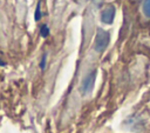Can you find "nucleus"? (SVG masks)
<instances>
[{
    "label": "nucleus",
    "mask_w": 150,
    "mask_h": 133,
    "mask_svg": "<svg viewBox=\"0 0 150 133\" xmlns=\"http://www.w3.org/2000/svg\"><path fill=\"white\" fill-rule=\"evenodd\" d=\"M93 81H94V74H90V75L83 81V91H84V92H87V91H89V89L91 88Z\"/></svg>",
    "instance_id": "obj_1"
},
{
    "label": "nucleus",
    "mask_w": 150,
    "mask_h": 133,
    "mask_svg": "<svg viewBox=\"0 0 150 133\" xmlns=\"http://www.w3.org/2000/svg\"><path fill=\"white\" fill-rule=\"evenodd\" d=\"M41 15H40V2L38 4V7H36V11H35V20H40Z\"/></svg>",
    "instance_id": "obj_4"
},
{
    "label": "nucleus",
    "mask_w": 150,
    "mask_h": 133,
    "mask_svg": "<svg viewBox=\"0 0 150 133\" xmlns=\"http://www.w3.org/2000/svg\"><path fill=\"white\" fill-rule=\"evenodd\" d=\"M45 60H46V55H43V58H42V61H41V67H42V68L45 67Z\"/></svg>",
    "instance_id": "obj_5"
},
{
    "label": "nucleus",
    "mask_w": 150,
    "mask_h": 133,
    "mask_svg": "<svg viewBox=\"0 0 150 133\" xmlns=\"http://www.w3.org/2000/svg\"><path fill=\"white\" fill-rule=\"evenodd\" d=\"M49 34V29H48V27L46 26V25H43L42 27H41V35L42 36H47Z\"/></svg>",
    "instance_id": "obj_3"
},
{
    "label": "nucleus",
    "mask_w": 150,
    "mask_h": 133,
    "mask_svg": "<svg viewBox=\"0 0 150 133\" xmlns=\"http://www.w3.org/2000/svg\"><path fill=\"white\" fill-rule=\"evenodd\" d=\"M143 12L144 14L150 18V0H144V4H143Z\"/></svg>",
    "instance_id": "obj_2"
}]
</instances>
